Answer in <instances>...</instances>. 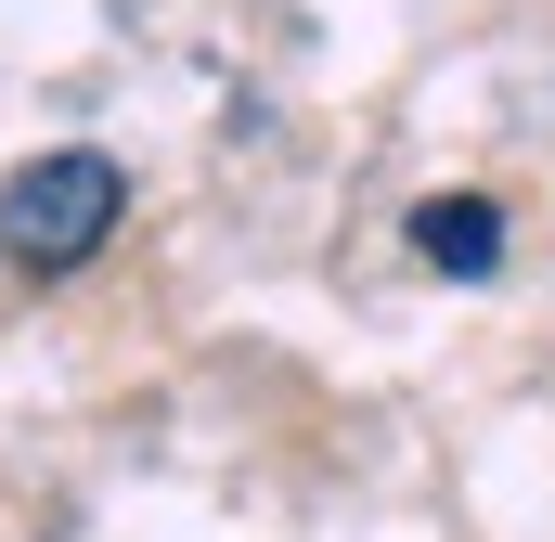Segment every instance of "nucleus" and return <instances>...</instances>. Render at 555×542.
<instances>
[{
  "instance_id": "f257e3e1",
  "label": "nucleus",
  "mask_w": 555,
  "mask_h": 542,
  "mask_svg": "<svg viewBox=\"0 0 555 542\" xmlns=\"http://www.w3.org/2000/svg\"><path fill=\"white\" fill-rule=\"evenodd\" d=\"M117 220H130V168H117V155H91V142L26 155V168L0 181V259L39 271V284H52V271H91Z\"/></svg>"
},
{
  "instance_id": "f03ea898",
  "label": "nucleus",
  "mask_w": 555,
  "mask_h": 542,
  "mask_svg": "<svg viewBox=\"0 0 555 542\" xmlns=\"http://www.w3.org/2000/svg\"><path fill=\"white\" fill-rule=\"evenodd\" d=\"M414 259L452 271V284L504 271V207H491V194H426V207H414Z\"/></svg>"
}]
</instances>
